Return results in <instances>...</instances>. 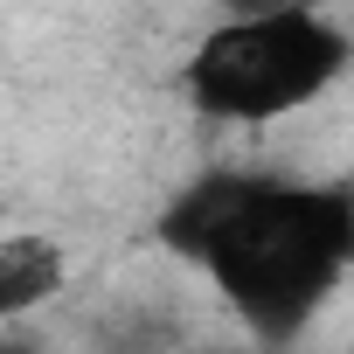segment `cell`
<instances>
[{"label": "cell", "mask_w": 354, "mask_h": 354, "mask_svg": "<svg viewBox=\"0 0 354 354\" xmlns=\"http://www.w3.org/2000/svg\"><path fill=\"white\" fill-rule=\"evenodd\" d=\"M153 236L195 264L257 340H292L354 271V181L209 167L160 209Z\"/></svg>", "instance_id": "cell-1"}, {"label": "cell", "mask_w": 354, "mask_h": 354, "mask_svg": "<svg viewBox=\"0 0 354 354\" xmlns=\"http://www.w3.org/2000/svg\"><path fill=\"white\" fill-rule=\"evenodd\" d=\"M354 63V35L319 8L285 15H223L181 63V91L195 111L230 125H271L319 91H333Z\"/></svg>", "instance_id": "cell-2"}, {"label": "cell", "mask_w": 354, "mask_h": 354, "mask_svg": "<svg viewBox=\"0 0 354 354\" xmlns=\"http://www.w3.org/2000/svg\"><path fill=\"white\" fill-rule=\"evenodd\" d=\"M70 285V257L49 236H0V319L42 313Z\"/></svg>", "instance_id": "cell-3"}, {"label": "cell", "mask_w": 354, "mask_h": 354, "mask_svg": "<svg viewBox=\"0 0 354 354\" xmlns=\"http://www.w3.org/2000/svg\"><path fill=\"white\" fill-rule=\"evenodd\" d=\"M285 8H313V0H223V15H285Z\"/></svg>", "instance_id": "cell-4"}, {"label": "cell", "mask_w": 354, "mask_h": 354, "mask_svg": "<svg viewBox=\"0 0 354 354\" xmlns=\"http://www.w3.org/2000/svg\"><path fill=\"white\" fill-rule=\"evenodd\" d=\"M0 354H42L35 340H21V333H0Z\"/></svg>", "instance_id": "cell-5"}]
</instances>
